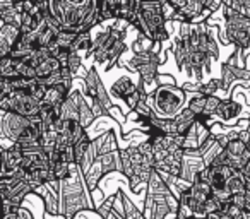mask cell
<instances>
[{
  "label": "cell",
  "mask_w": 250,
  "mask_h": 219,
  "mask_svg": "<svg viewBox=\"0 0 250 219\" xmlns=\"http://www.w3.org/2000/svg\"><path fill=\"white\" fill-rule=\"evenodd\" d=\"M31 2H35V4H42V2H46V0H31Z\"/></svg>",
  "instance_id": "e575fe53"
},
{
  "label": "cell",
  "mask_w": 250,
  "mask_h": 219,
  "mask_svg": "<svg viewBox=\"0 0 250 219\" xmlns=\"http://www.w3.org/2000/svg\"><path fill=\"white\" fill-rule=\"evenodd\" d=\"M202 168H206V163L202 159V156H195V154H184V163H182V173L180 178L194 183L197 180L199 173L202 171Z\"/></svg>",
  "instance_id": "8992f818"
},
{
  "label": "cell",
  "mask_w": 250,
  "mask_h": 219,
  "mask_svg": "<svg viewBox=\"0 0 250 219\" xmlns=\"http://www.w3.org/2000/svg\"><path fill=\"white\" fill-rule=\"evenodd\" d=\"M154 197V209L151 219H167L171 214V209L168 205V195H153Z\"/></svg>",
  "instance_id": "9a60e30c"
},
{
  "label": "cell",
  "mask_w": 250,
  "mask_h": 219,
  "mask_svg": "<svg viewBox=\"0 0 250 219\" xmlns=\"http://www.w3.org/2000/svg\"><path fill=\"white\" fill-rule=\"evenodd\" d=\"M168 4L173 5L177 11H184L185 7H187L188 4V0H168Z\"/></svg>",
  "instance_id": "f546056e"
},
{
  "label": "cell",
  "mask_w": 250,
  "mask_h": 219,
  "mask_svg": "<svg viewBox=\"0 0 250 219\" xmlns=\"http://www.w3.org/2000/svg\"><path fill=\"white\" fill-rule=\"evenodd\" d=\"M158 82H160V86H177V80H175L173 76H170V74H160L158 76Z\"/></svg>",
  "instance_id": "f1b7e54d"
},
{
  "label": "cell",
  "mask_w": 250,
  "mask_h": 219,
  "mask_svg": "<svg viewBox=\"0 0 250 219\" xmlns=\"http://www.w3.org/2000/svg\"><path fill=\"white\" fill-rule=\"evenodd\" d=\"M16 219H33V214L28 211V209L21 205V207L18 209V218H16Z\"/></svg>",
  "instance_id": "4dcf8cb0"
},
{
  "label": "cell",
  "mask_w": 250,
  "mask_h": 219,
  "mask_svg": "<svg viewBox=\"0 0 250 219\" xmlns=\"http://www.w3.org/2000/svg\"><path fill=\"white\" fill-rule=\"evenodd\" d=\"M14 2H16V0H14Z\"/></svg>",
  "instance_id": "8d00e7d4"
},
{
  "label": "cell",
  "mask_w": 250,
  "mask_h": 219,
  "mask_svg": "<svg viewBox=\"0 0 250 219\" xmlns=\"http://www.w3.org/2000/svg\"><path fill=\"white\" fill-rule=\"evenodd\" d=\"M60 190L62 188L53 187L52 183H46L35 190V194L42 197L43 205H45V212L48 216H53V218L60 214Z\"/></svg>",
  "instance_id": "277c9868"
},
{
  "label": "cell",
  "mask_w": 250,
  "mask_h": 219,
  "mask_svg": "<svg viewBox=\"0 0 250 219\" xmlns=\"http://www.w3.org/2000/svg\"><path fill=\"white\" fill-rule=\"evenodd\" d=\"M16 69H18L19 76L26 77V79H36V69L29 63L22 62V60H16Z\"/></svg>",
  "instance_id": "cb8c5ba5"
},
{
  "label": "cell",
  "mask_w": 250,
  "mask_h": 219,
  "mask_svg": "<svg viewBox=\"0 0 250 219\" xmlns=\"http://www.w3.org/2000/svg\"><path fill=\"white\" fill-rule=\"evenodd\" d=\"M33 120L12 112H2V137L9 139L11 142H18L19 137L26 132Z\"/></svg>",
  "instance_id": "3957f363"
},
{
  "label": "cell",
  "mask_w": 250,
  "mask_h": 219,
  "mask_svg": "<svg viewBox=\"0 0 250 219\" xmlns=\"http://www.w3.org/2000/svg\"><path fill=\"white\" fill-rule=\"evenodd\" d=\"M161 12H163V16H165V19H167V21H173V16L177 14L178 11L173 7V5H170L168 2H165L163 7H161Z\"/></svg>",
  "instance_id": "83f0119b"
},
{
  "label": "cell",
  "mask_w": 250,
  "mask_h": 219,
  "mask_svg": "<svg viewBox=\"0 0 250 219\" xmlns=\"http://www.w3.org/2000/svg\"><path fill=\"white\" fill-rule=\"evenodd\" d=\"M223 151H225V147H223L219 142H214V144H212V146L208 149V153H206L204 156H202V159H204L206 166H211V164L216 161V158H218L219 154L223 153Z\"/></svg>",
  "instance_id": "7402d4cb"
},
{
  "label": "cell",
  "mask_w": 250,
  "mask_h": 219,
  "mask_svg": "<svg viewBox=\"0 0 250 219\" xmlns=\"http://www.w3.org/2000/svg\"><path fill=\"white\" fill-rule=\"evenodd\" d=\"M139 91V79L134 80L132 77L124 76L120 79H117L110 87V94L113 98H120V100H125L130 94L137 93Z\"/></svg>",
  "instance_id": "52a82bcc"
},
{
  "label": "cell",
  "mask_w": 250,
  "mask_h": 219,
  "mask_svg": "<svg viewBox=\"0 0 250 219\" xmlns=\"http://www.w3.org/2000/svg\"><path fill=\"white\" fill-rule=\"evenodd\" d=\"M0 110L22 115L26 119H40L42 103L26 91H12L9 96L0 98Z\"/></svg>",
  "instance_id": "7a4b0ae2"
},
{
  "label": "cell",
  "mask_w": 250,
  "mask_h": 219,
  "mask_svg": "<svg viewBox=\"0 0 250 219\" xmlns=\"http://www.w3.org/2000/svg\"><path fill=\"white\" fill-rule=\"evenodd\" d=\"M206 103H208V96H202V94H199V93H192L190 96H188L187 108L194 115L199 117V115H204Z\"/></svg>",
  "instance_id": "2e32d148"
},
{
  "label": "cell",
  "mask_w": 250,
  "mask_h": 219,
  "mask_svg": "<svg viewBox=\"0 0 250 219\" xmlns=\"http://www.w3.org/2000/svg\"><path fill=\"white\" fill-rule=\"evenodd\" d=\"M192 194H194V197H195V200L199 202V205H201V209H202V204H204L206 200H209V199L212 197V188H211V185L208 183V181H204V180H201V178H197V180L192 183Z\"/></svg>",
  "instance_id": "7c38bea8"
},
{
  "label": "cell",
  "mask_w": 250,
  "mask_h": 219,
  "mask_svg": "<svg viewBox=\"0 0 250 219\" xmlns=\"http://www.w3.org/2000/svg\"><path fill=\"white\" fill-rule=\"evenodd\" d=\"M67 67H69L70 70L74 72V76L77 77V74H79V70L83 69V57L79 55V53L76 52H70L69 55V62H67Z\"/></svg>",
  "instance_id": "d4e9b609"
},
{
  "label": "cell",
  "mask_w": 250,
  "mask_h": 219,
  "mask_svg": "<svg viewBox=\"0 0 250 219\" xmlns=\"http://www.w3.org/2000/svg\"><path fill=\"white\" fill-rule=\"evenodd\" d=\"M93 46H94V40H93V36H91V31H84V33H79V36H77V40L74 41L70 52L79 53L84 59V57L93 55Z\"/></svg>",
  "instance_id": "ba28073f"
},
{
  "label": "cell",
  "mask_w": 250,
  "mask_h": 219,
  "mask_svg": "<svg viewBox=\"0 0 250 219\" xmlns=\"http://www.w3.org/2000/svg\"><path fill=\"white\" fill-rule=\"evenodd\" d=\"M219 82H221V89L223 91H229L231 86L236 82L235 74L231 70V65L229 63H223L221 65V74H219Z\"/></svg>",
  "instance_id": "e0dca14e"
},
{
  "label": "cell",
  "mask_w": 250,
  "mask_h": 219,
  "mask_svg": "<svg viewBox=\"0 0 250 219\" xmlns=\"http://www.w3.org/2000/svg\"><path fill=\"white\" fill-rule=\"evenodd\" d=\"M221 89V82L219 79H211L208 82H201L199 84L197 93L202 94V96H216V93Z\"/></svg>",
  "instance_id": "d6986e66"
},
{
  "label": "cell",
  "mask_w": 250,
  "mask_h": 219,
  "mask_svg": "<svg viewBox=\"0 0 250 219\" xmlns=\"http://www.w3.org/2000/svg\"><path fill=\"white\" fill-rule=\"evenodd\" d=\"M77 36H79V33L72 31V29H62V31H59V35H57V43H59L62 48L70 50L74 41L77 40Z\"/></svg>",
  "instance_id": "ac0fdd59"
},
{
  "label": "cell",
  "mask_w": 250,
  "mask_h": 219,
  "mask_svg": "<svg viewBox=\"0 0 250 219\" xmlns=\"http://www.w3.org/2000/svg\"><path fill=\"white\" fill-rule=\"evenodd\" d=\"M60 69H62V63H60L55 57H50V59H46L45 62L42 63V65L36 67V79L43 80V79H46V77L52 76V74L59 72Z\"/></svg>",
  "instance_id": "4fadbf2b"
},
{
  "label": "cell",
  "mask_w": 250,
  "mask_h": 219,
  "mask_svg": "<svg viewBox=\"0 0 250 219\" xmlns=\"http://www.w3.org/2000/svg\"><path fill=\"white\" fill-rule=\"evenodd\" d=\"M247 147H249V144L243 142L242 139H236V140H231V142H229L225 149H226V153H228L229 156H242V154L247 151Z\"/></svg>",
  "instance_id": "603a6c76"
},
{
  "label": "cell",
  "mask_w": 250,
  "mask_h": 219,
  "mask_svg": "<svg viewBox=\"0 0 250 219\" xmlns=\"http://www.w3.org/2000/svg\"><path fill=\"white\" fill-rule=\"evenodd\" d=\"M231 204L236 205L238 209H247V194H236L231 197Z\"/></svg>",
  "instance_id": "4316f807"
},
{
  "label": "cell",
  "mask_w": 250,
  "mask_h": 219,
  "mask_svg": "<svg viewBox=\"0 0 250 219\" xmlns=\"http://www.w3.org/2000/svg\"><path fill=\"white\" fill-rule=\"evenodd\" d=\"M160 2H161V4H165V2H168V0H160Z\"/></svg>",
  "instance_id": "d590c367"
},
{
  "label": "cell",
  "mask_w": 250,
  "mask_h": 219,
  "mask_svg": "<svg viewBox=\"0 0 250 219\" xmlns=\"http://www.w3.org/2000/svg\"><path fill=\"white\" fill-rule=\"evenodd\" d=\"M101 84L100 79V74H98L96 69H89L87 72L86 79H84V94L87 98V103L91 104V101L96 100V94H98V87Z\"/></svg>",
  "instance_id": "8fae6325"
},
{
  "label": "cell",
  "mask_w": 250,
  "mask_h": 219,
  "mask_svg": "<svg viewBox=\"0 0 250 219\" xmlns=\"http://www.w3.org/2000/svg\"><path fill=\"white\" fill-rule=\"evenodd\" d=\"M221 205H223V202L219 200L218 197H214L212 195L209 200H206L204 204H202V209H201V212L199 214H212V212H221Z\"/></svg>",
  "instance_id": "44dd1931"
},
{
  "label": "cell",
  "mask_w": 250,
  "mask_h": 219,
  "mask_svg": "<svg viewBox=\"0 0 250 219\" xmlns=\"http://www.w3.org/2000/svg\"><path fill=\"white\" fill-rule=\"evenodd\" d=\"M235 219H250V211H247V209H243L242 214H240L238 218H235Z\"/></svg>",
  "instance_id": "836d02e7"
},
{
  "label": "cell",
  "mask_w": 250,
  "mask_h": 219,
  "mask_svg": "<svg viewBox=\"0 0 250 219\" xmlns=\"http://www.w3.org/2000/svg\"><path fill=\"white\" fill-rule=\"evenodd\" d=\"M173 120H175V123H177V134L185 136V134H188V130L197 123V115H194L188 108H184Z\"/></svg>",
  "instance_id": "30bf717a"
},
{
  "label": "cell",
  "mask_w": 250,
  "mask_h": 219,
  "mask_svg": "<svg viewBox=\"0 0 250 219\" xmlns=\"http://www.w3.org/2000/svg\"><path fill=\"white\" fill-rule=\"evenodd\" d=\"M103 219H122V218H120V216H118V214H117V212H115V211H113V207H111V211H110V212H108V214H106V216H104V218H103Z\"/></svg>",
  "instance_id": "1f68e13d"
},
{
  "label": "cell",
  "mask_w": 250,
  "mask_h": 219,
  "mask_svg": "<svg viewBox=\"0 0 250 219\" xmlns=\"http://www.w3.org/2000/svg\"><path fill=\"white\" fill-rule=\"evenodd\" d=\"M21 28L16 24H2L0 28V57H11L12 48L21 38Z\"/></svg>",
  "instance_id": "5b68a950"
},
{
  "label": "cell",
  "mask_w": 250,
  "mask_h": 219,
  "mask_svg": "<svg viewBox=\"0 0 250 219\" xmlns=\"http://www.w3.org/2000/svg\"><path fill=\"white\" fill-rule=\"evenodd\" d=\"M153 96H154L153 110L161 119L173 120L184 108H187L188 94L184 87L160 86Z\"/></svg>",
  "instance_id": "6da1fadb"
},
{
  "label": "cell",
  "mask_w": 250,
  "mask_h": 219,
  "mask_svg": "<svg viewBox=\"0 0 250 219\" xmlns=\"http://www.w3.org/2000/svg\"><path fill=\"white\" fill-rule=\"evenodd\" d=\"M242 173L245 175V178H247V180L250 181V161H249V163L245 164V168H243V170H242Z\"/></svg>",
  "instance_id": "d6a6232c"
},
{
  "label": "cell",
  "mask_w": 250,
  "mask_h": 219,
  "mask_svg": "<svg viewBox=\"0 0 250 219\" xmlns=\"http://www.w3.org/2000/svg\"><path fill=\"white\" fill-rule=\"evenodd\" d=\"M168 38H170V31H168L167 24L163 26V28H158L153 31V41H158V43H167Z\"/></svg>",
  "instance_id": "484cf974"
},
{
  "label": "cell",
  "mask_w": 250,
  "mask_h": 219,
  "mask_svg": "<svg viewBox=\"0 0 250 219\" xmlns=\"http://www.w3.org/2000/svg\"><path fill=\"white\" fill-rule=\"evenodd\" d=\"M124 204H125V219H146L144 212L141 209H137V205H134V202H130V199L127 195H124Z\"/></svg>",
  "instance_id": "ffe728a7"
},
{
  "label": "cell",
  "mask_w": 250,
  "mask_h": 219,
  "mask_svg": "<svg viewBox=\"0 0 250 219\" xmlns=\"http://www.w3.org/2000/svg\"><path fill=\"white\" fill-rule=\"evenodd\" d=\"M228 190L231 192V195L247 194V178L242 171L235 170L231 173V177L228 178Z\"/></svg>",
  "instance_id": "5bb4252c"
},
{
  "label": "cell",
  "mask_w": 250,
  "mask_h": 219,
  "mask_svg": "<svg viewBox=\"0 0 250 219\" xmlns=\"http://www.w3.org/2000/svg\"><path fill=\"white\" fill-rule=\"evenodd\" d=\"M146 194H149V195H173L170 192V188H168L167 181L163 180V177H161L156 170L151 171L149 181H147Z\"/></svg>",
  "instance_id": "9c48e42d"
}]
</instances>
